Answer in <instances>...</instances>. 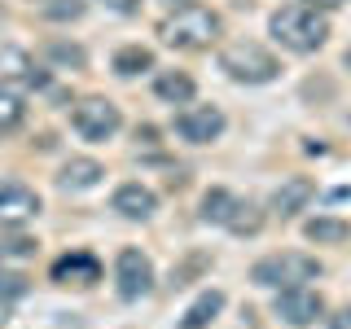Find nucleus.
<instances>
[{
	"instance_id": "31",
	"label": "nucleus",
	"mask_w": 351,
	"mask_h": 329,
	"mask_svg": "<svg viewBox=\"0 0 351 329\" xmlns=\"http://www.w3.org/2000/svg\"><path fill=\"white\" fill-rule=\"evenodd\" d=\"M0 18H5V9H0Z\"/></svg>"
},
{
	"instance_id": "7",
	"label": "nucleus",
	"mask_w": 351,
	"mask_h": 329,
	"mask_svg": "<svg viewBox=\"0 0 351 329\" xmlns=\"http://www.w3.org/2000/svg\"><path fill=\"white\" fill-rule=\"evenodd\" d=\"M272 312H277V321L290 325V329H312L325 316V299H321V290H312V285H294V290H277Z\"/></svg>"
},
{
	"instance_id": "8",
	"label": "nucleus",
	"mask_w": 351,
	"mask_h": 329,
	"mask_svg": "<svg viewBox=\"0 0 351 329\" xmlns=\"http://www.w3.org/2000/svg\"><path fill=\"white\" fill-rule=\"evenodd\" d=\"M224 127H228V119H224V110H219V106L189 101L180 114H176V136L189 141V145H211V141L224 136Z\"/></svg>"
},
{
	"instance_id": "29",
	"label": "nucleus",
	"mask_w": 351,
	"mask_h": 329,
	"mask_svg": "<svg viewBox=\"0 0 351 329\" xmlns=\"http://www.w3.org/2000/svg\"><path fill=\"white\" fill-rule=\"evenodd\" d=\"M9 307H14V299H5V294H0V325L9 321Z\"/></svg>"
},
{
	"instance_id": "24",
	"label": "nucleus",
	"mask_w": 351,
	"mask_h": 329,
	"mask_svg": "<svg viewBox=\"0 0 351 329\" xmlns=\"http://www.w3.org/2000/svg\"><path fill=\"white\" fill-rule=\"evenodd\" d=\"M40 250V241H31V237H9L5 246H0V255H14V259H31Z\"/></svg>"
},
{
	"instance_id": "20",
	"label": "nucleus",
	"mask_w": 351,
	"mask_h": 329,
	"mask_svg": "<svg viewBox=\"0 0 351 329\" xmlns=\"http://www.w3.org/2000/svg\"><path fill=\"white\" fill-rule=\"evenodd\" d=\"M22 119H27V101H22V93H14L9 84H0V136L18 132Z\"/></svg>"
},
{
	"instance_id": "11",
	"label": "nucleus",
	"mask_w": 351,
	"mask_h": 329,
	"mask_svg": "<svg viewBox=\"0 0 351 329\" xmlns=\"http://www.w3.org/2000/svg\"><path fill=\"white\" fill-rule=\"evenodd\" d=\"M53 285H80V290H88V285L101 281V263H97V255H88V250H71V255H62L58 263H53Z\"/></svg>"
},
{
	"instance_id": "5",
	"label": "nucleus",
	"mask_w": 351,
	"mask_h": 329,
	"mask_svg": "<svg viewBox=\"0 0 351 329\" xmlns=\"http://www.w3.org/2000/svg\"><path fill=\"white\" fill-rule=\"evenodd\" d=\"M71 127L80 132L88 145H106V141L119 136L123 114H119V106L110 101V97H84V101H75V110H71Z\"/></svg>"
},
{
	"instance_id": "21",
	"label": "nucleus",
	"mask_w": 351,
	"mask_h": 329,
	"mask_svg": "<svg viewBox=\"0 0 351 329\" xmlns=\"http://www.w3.org/2000/svg\"><path fill=\"white\" fill-rule=\"evenodd\" d=\"M44 58H49L53 66H66V71H84L88 66V53L80 49V44H71V40H49Z\"/></svg>"
},
{
	"instance_id": "4",
	"label": "nucleus",
	"mask_w": 351,
	"mask_h": 329,
	"mask_svg": "<svg viewBox=\"0 0 351 329\" xmlns=\"http://www.w3.org/2000/svg\"><path fill=\"white\" fill-rule=\"evenodd\" d=\"M219 71L228 75L233 84H272L281 75V62L272 58L263 44H255V40H237V44H224L219 49Z\"/></svg>"
},
{
	"instance_id": "30",
	"label": "nucleus",
	"mask_w": 351,
	"mask_h": 329,
	"mask_svg": "<svg viewBox=\"0 0 351 329\" xmlns=\"http://www.w3.org/2000/svg\"><path fill=\"white\" fill-rule=\"evenodd\" d=\"M343 62H347V66H351V49H347V58H343Z\"/></svg>"
},
{
	"instance_id": "9",
	"label": "nucleus",
	"mask_w": 351,
	"mask_h": 329,
	"mask_svg": "<svg viewBox=\"0 0 351 329\" xmlns=\"http://www.w3.org/2000/svg\"><path fill=\"white\" fill-rule=\"evenodd\" d=\"M40 193L22 180H0V228H22L40 215Z\"/></svg>"
},
{
	"instance_id": "17",
	"label": "nucleus",
	"mask_w": 351,
	"mask_h": 329,
	"mask_svg": "<svg viewBox=\"0 0 351 329\" xmlns=\"http://www.w3.org/2000/svg\"><path fill=\"white\" fill-rule=\"evenodd\" d=\"M219 312H224V290H206V294H197L193 307L180 316V329H206Z\"/></svg>"
},
{
	"instance_id": "23",
	"label": "nucleus",
	"mask_w": 351,
	"mask_h": 329,
	"mask_svg": "<svg viewBox=\"0 0 351 329\" xmlns=\"http://www.w3.org/2000/svg\"><path fill=\"white\" fill-rule=\"evenodd\" d=\"M44 18L49 22H75V18H84V9H88V0H44Z\"/></svg>"
},
{
	"instance_id": "18",
	"label": "nucleus",
	"mask_w": 351,
	"mask_h": 329,
	"mask_svg": "<svg viewBox=\"0 0 351 329\" xmlns=\"http://www.w3.org/2000/svg\"><path fill=\"white\" fill-rule=\"evenodd\" d=\"M237 202L241 197L237 193H228V189H206L202 193V224H228L233 219V211H237Z\"/></svg>"
},
{
	"instance_id": "25",
	"label": "nucleus",
	"mask_w": 351,
	"mask_h": 329,
	"mask_svg": "<svg viewBox=\"0 0 351 329\" xmlns=\"http://www.w3.org/2000/svg\"><path fill=\"white\" fill-rule=\"evenodd\" d=\"M22 290H27V281H22V277H0V294H5V299H18Z\"/></svg>"
},
{
	"instance_id": "16",
	"label": "nucleus",
	"mask_w": 351,
	"mask_h": 329,
	"mask_svg": "<svg viewBox=\"0 0 351 329\" xmlns=\"http://www.w3.org/2000/svg\"><path fill=\"white\" fill-rule=\"evenodd\" d=\"M303 237L316 241V246H343V241L351 237V224L347 219H334V215H316L303 224Z\"/></svg>"
},
{
	"instance_id": "22",
	"label": "nucleus",
	"mask_w": 351,
	"mask_h": 329,
	"mask_svg": "<svg viewBox=\"0 0 351 329\" xmlns=\"http://www.w3.org/2000/svg\"><path fill=\"white\" fill-rule=\"evenodd\" d=\"M228 233H237V237H255L259 228H263V211L255 202H237V211H233V219H228Z\"/></svg>"
},
{
	"instance_id": "19",
	"label": "nucleus",
	"mask_w": 351,
	"mask_h": 329,
	"mask_svg": "<svg viewBox=\"0 0 351 329\" xmlns=\"http://www.w3.org/2000/svg\"><path fill=\"white\" fill-rule=\"evenodd\" d=\"M114 75H123V80H132V75H141V71H154V53L145 49V44H123V49L114 53Z\"/></svg>"
},
{
	"instance_id": "28",
	"label": "nucleus",
	"mask_w": 351,
	"mask_h": 329,
	"mask_svg": "<svg viewBox=\"0 0 351 329\" xmlns=\"http://www.w3.org/2000/svg\"><path fill=\"white\" fill-rule=\"evenodd\" d=\"M303 5H316V9H338V5H347V0H303Z\"/></svg>"
},
{
	"instance_id": "10",
	"label": "nucleus",
	"mask_w": 351,
	"mask_h": 329,
	"mask_svg": "<svg viewBox=\"0 0 351 329\" xmlns=\"http://www.w3.org/2000/svg\"><path fill=\"white\" fill-rule=\"evenodd\" d=\"M110 206H114L123 219H132V224H145V219H154V211H158V193H154L149 184H141V180H128V184L114 189Z\"/></svg>"
},
{
	"instance_id": "1",
	"label": "nucleus",
	"mask_w": 351,
	"mask_h": 329,
	"mask_svg": "<svg viewBox=\"0 0 351 329\" xmlns=\"http://www.w3.org/2000/svg\"><path fill=\"white\" fill-rule=\"evenodd\" d=\"M158 36L167 49H180V53H197V49H211V44L224 36V18L215 14V9L197 5H176V14H167L158 22Z\"/></svg>"
},
{
	"instance_id": "6",
	"label": "nucleus",
	"mask_w": 351,
	"mask_h": 329,
	"mask_svg": "<svg viewBox=\"0 0 351 329\" xmlns=\"http://www.w3.org/2000/svg\"><path fill=\"white\" fill-rule=\"evenodd\" d=\"M154 259L145 255V250H136V246H123L119 250V259H114V290H119V299H128V303H136V299H145V294L154 290Z\"/></svg>"
},
{
	"instance_id": "2",
	"label": "nucleus",
	"mask_w": 351,
	"mask_h": 329,
	"mask_svg": "<svg viewBox=\"0 0 351 329\" xmlns=\"http://www.w3.org/2000/svg\"><path fill=\"white\" fill-rule=\"evenodd\" d=\"M268 36L290 53H316L329 40V18L316 5H281L268 18Z\"/></svg>"
},
{
	"instance_id": "14",
	"label": "nucleus",
	"mask_w": 351,
	"mask_h": 329,
	"mask_svg": "<svg viewBox=\"0 0 351 329\" xmlns=\"http://www.w3.org/2000/svg\"><path fill=\"white\" fill-rule=\"evenodd\" d=\"M101 180H106V167L97 158H71L62 167V175H58V184L66 193H88V189H97Z\"/></svg>"
},
{
	"instance_id": "12",
	"label": "nucleus",
	"mask_w": 351,
	"mask_h": 329,
	"mask_svg": "<svg viewBox=\"0 0 351 329\" xmlns=\"http://www.w3.org/2000/svg\"><path fill=\"white\" fill-rule=\"evenodd\" d=\"M312 193H316V184L307 180V175H285V180L272 189V215H281V219H294L303 211L307 202H312Z\"/></svg>"
},
{
	"instance_id": "26",
	"label": "nucleus",
	"mask_w": 351,
	"mask_h": 329,
	"mask_svg": "<svg viewBox=\"0 0 351 329\" xmlns=\"http://www.w3.org/2000/svg\"><path fill=\"white\" fill-rule=\"evenodd\" d=\"M101 5L110 9V14H123L128 18V14H136V9H141V0H101Z\"/></svg>"
},
{
	"instance_id": "3",
	"label": "nucleus",
	"mask_w": 351,
	"mask_h": 329,
	"mask_svg": "<svg viewBox=\"0 0 351 329\" xmlns=\"http://www.w3.org/2000/svg\"><path fill=\"white\" fill-rule=\"evenodd\" d=\"M321 259L303 255V250H277V255H263L250 268V281L263 285V290H294V285H307L321 277Z\"/></svg>"
},
{
	"instance_id": "15",
	"label": "nucleus",
	"mask_w": 351,
	"mask_h": 329,
	"mask_svg": "<svg viewBox=\"0 0 351 329\" xmlns=\"http://www.w3.org/2000/svg\"><path fill=\"white\" fill-rule=\"evenodd\" d=\"M154 97L167 101V106H189L193 97H197V84L184 71H162L158 80H154Z\"/></svg>"
},
{
	"instance_id": "27",
	"label": "nucleus",
	"mask_w": 351,
	"mask_h": 329,
	"mask_svg": "<svg viewBox=\"0 0 351 329\" xmlns=\"http://www.w3.org/2000/svg\"><path fill=\"white\" fill-rule=\"evenodd\" d=\"M329 321V329H351V307H338L334 316H325Z\"/></svg>"
},
{
	"instance_id": "13",
	"label": "nucleus",
	"mask_w": 351,
	"mask_h": 329,
	"mask_svg": "<svg viewBox=\"0 0 351 329\" xmlns=\"http://www.w3.org/2000/svg\"><path fill=\"white\" fill-rule=\"evenodd\" d=\"M0 80L18 84V88H44V84H49V75H44L22 49H0Z\"/></svg>"
}]
</instances>
